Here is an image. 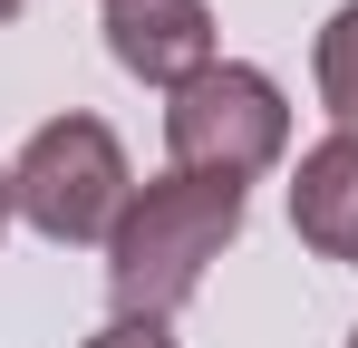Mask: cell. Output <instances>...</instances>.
<instances>
[{
    "instance_id": "obj_8",
    "label": "cell",
    "mask_w": 358,
    "mask_h": 348,
    "mask_svg": "<svg viewBox=\"0 0 358 348\" xmlns=\"http://www.w3.org/2000/svg\"><path fill=\"white\" fill-rule=\"evenodd\" d=\"M10 213H20V203H10V165H0V232H10Z\"/></svg>"
},
{
    "instance_id": "obj_1",
    "label": "cell",
    "mask_w": 358,
    "mask_h": 348,
    "mask_svg": "<svg viewBox=\"0 0 358 348\" xmlns=\"http://www.w3.org/2000/svg\"><path fill=\"white\" fill-rule=\"evenodd\" d=\"M242 232V184L223 174H155L136 184L126 223L107 232V300L117 319H175L203 290V271L233 252Z\"/></svg>"
},
{
    "instance_id": "obj_6",
    "label": "cell",
    "mask_w": 358,
    "mask_h": 348,
    "mask_svg": "<svg viewBox=\"0 0 358 348\" xmlns=\"http://www.w3.org/2000/svg\"><path fill=\"white\" fill-rule=\"evenodd\" d=\"M320 107L339 116V136H358V0L320 29Z\"/></svg>"
},
{
    "instance_id": "obj_4",
    "label": "cell",
    "mask_w": 358,
    "mask_h": 348,
    "mask_svg": "<svg viewBox=\"0 0 358 348\" xmlns=\"http://www.w3.org/2000/svg\"><path fill=\"white\" fill-rule=\"evenodd\" d=\"M107 58L175 97L213 68V10L203 0H107Z\"/></svg>"
},
{
    "instance_id": "obj_10",
    "label": "cell",
    "mask_w": 358,
    "mask_h": 348,
    "mask_svg": "<svg viewBox=\"0 0 358 348\" xmlns=\"http://www.w3.org/2000/svg\"><path fill=\"white\" fill-rule=\"evenodd\" d=\"M349 348H358V329H349Z\"/></svg>"
},
{
    "instance_id": "obj_2",
    "label": "cell",
    "mask_w": 358,
    "mask_h": 348,
    "mask_svg": "<svg viewBox=\"0 0 358 348\" xmlns=\"http://www.w3.org/2000/svg\"><path fill=\"white\" fill-rule=\"evenodd\" d=\"M10 203H20V223L39 232V242H107V232L126 223V203H136V174H126L117 126L49 116V126L20 145V165H10Z\"/></svg>"
},
{
    "instance_id": "obj_3",
    "label": "cell",
    "mask_w": 358,
    "mask_h": 348,
    "mask_svg": "<svg viewBox=\"0 0 358 348\" xmlns=\"http://www.w3.org/2000/svg\"><path fill=\"white\" fill-rule=\"evenodd\" d=\"M165 155L175 174H223V184H252L291 155V97L242 68V58H213L194 87L165 97Z\"/></svg>"
},
{
    "instance_id": "obj_5",
    "label": "cell",
    "mask_w": 358,
    "mask_h": 348,
    "mask_svg": "<svg viewBox=\"0 0 358 348\" xmlns=\"http://www.w3.org/2000/svg\"><path fill=\"white\" fill-rule=\"evenodd\" d=\"M291 232L320 261H358V136H320L291 174Z\"/></svg>"
},
{
    "instance_id": "obj_9",
    "label": "cell",
    "mask_w": 358,
    "mask_h": 348,
    "mask_svg": "<svg viewBox=\"0 0 358 348\" xmlns=\"http://www.w3.org/2000/svg\"><path fill=\"white\" fill-rule=\"evenodd\" d=\"M0 20H20V0H0Z\"/></svg>"
},
{
    "instance_id": "obj_7",
    "label": "cell",
    "mask_w": 358,
    "mask_h": 348,
    "mask_svg": "<svg viewBox=\"0 0 358 348\" xmlns=\"http://www.w3.org/2000/svg\"><path fill=\"white\" fill-rule=\"evenodd\" d=\"M87 348H175V339H165V319H107Z\"/></svg>"
}]
</instances>
